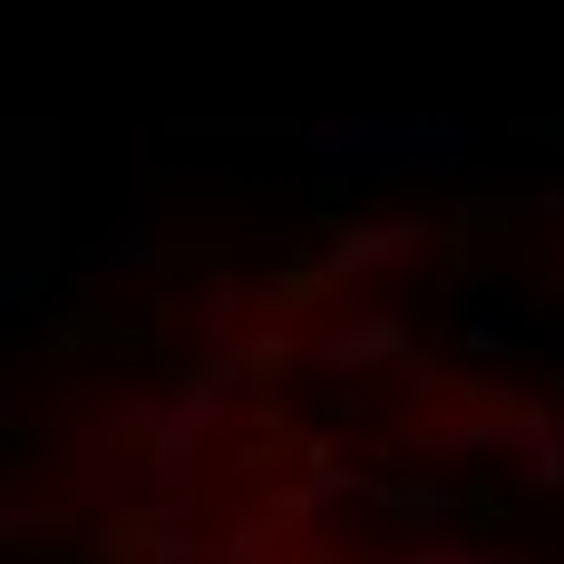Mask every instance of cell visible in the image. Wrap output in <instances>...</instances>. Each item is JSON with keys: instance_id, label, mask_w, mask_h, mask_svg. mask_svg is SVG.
Masks as SVG:
<instances>
[{"instance_id": "obj_4", "label": "cell", "mask_w": 564, "mask_h": 564, "mask_svg": "<svg viewBox=\"0 0 564 564\" xmlns=\"http://www.w3.org/2000/svg\"><path fill=\"white\" fill-rule=\"evenodd\" d=\"M399 350H409V332H399V322H340V332L312 340V360H322V370H340V380H360V370H390Z\"/></svg>"}, {"instance_id": "obj_9", "label": "cell", "mask_w": 564, "mask_h": 564, "mask_svg": "<svg viewBox=\"0 0 564 564\" xmlns=\"http://www.w3.org/2000/svg\"><path fill=\"white\" fill-rule=\"evenodd\" d=\"M263 564H322V555H312V535H292V545H273Z\"/></svg>"}, {"instance_id": "obj_3", "label": "cell", "mask_w": 564, "mask_h": 564, "mask_svg": "<svg viewBox=\"0 0 564 564\" xmlns=\"http://www.w3.org/2000/svg\"><path fill=\"white\" fill-rule=\"evenodd\" d=\"M419 234L429 225H350L332 253H322V282H360V273H380V263H409Z\"/></svg>"}, {"instance_id": "obj_5", "label": "cell", "mask_w": 564, "mask_h": 564, "mask_svg": "<svg viewBox=\"0 0 564 564\" xmlns=\"http://www.w3.org/2000/svg\"><path fill=\"white\" fill-rule=\"evenodd\" d=\"M117 555H137V564H195L205 545H195V516H185V507H147V516L117 525Z\"/></svg>"}, {"instance_id": "obj_7", "label": "cell", "mask_w": 564, "mask_h": 564, "mask_svg": "<svg viewBox=\"0 0 564 564\" xmlns=\"http://www.w3.org/2000/svg\"><path fill=\"white\" fill-rule=\"evenodd\" d=\"M58 535V507L40 487H0V545H50Z\"/></svg>"}, {"instance_id": "obj_8", "label": "cell", "mask_w": 564, "mask_h": 564, "mask_svg": "<svg viewBox=\"0 0 564 564\" xmlns=\"http://www.w3.org/2000/svg\"><path fill=\"white\" fill-rule=\"evenodd\" d=\"M409 564H516V555H497V545H438V535H419V545H409Z\"/></svg>"}, {"instance_id": "obj_2", "label": "cell", "mask_w": 564, "mask_h": 564, "mask_svg": "<svg viewBox=\"0 0 564 564\" xmlns=\"http://www.w3.org/2000/svg\"><path fill=\"white\" fill-rule=\"evenodd\" d=\"M487 457H507L525 487H564V419H545V409H516V419H497Z\"/></svg>"}, {"instance_id": "obj_1", "label": "cell", "mask_w": 564, "mask_h": 564, "mask_svg": "<svg viewBox=\"0 0 564 564\" xmlns=\"http://www.w3.org/2000/svg\"><path fill=\"white\" fill-rule=\"evenodd\" d=\"M225 419H234V390H225V380H175V390H156L137 419H127V438L147 448L156 477H195L205 448L225 438Z\"/></svg>"}, {"instance_id": "obj_6", "label": "cell", "mask_w": 564, "mask_h": 564, "mask_svg": "<svg viewBox=\"0 0 564 564\" xmlns=\"http://www.w3.org/2000/svg\"><path fill=\"white\" fill-rule=\"evenodd\" d=\"M380 507H390L399 525H409V545H419V535H438L457 516V487H448V467H438V477H399V487H380Z\"/></svg>"}]
</instances>
